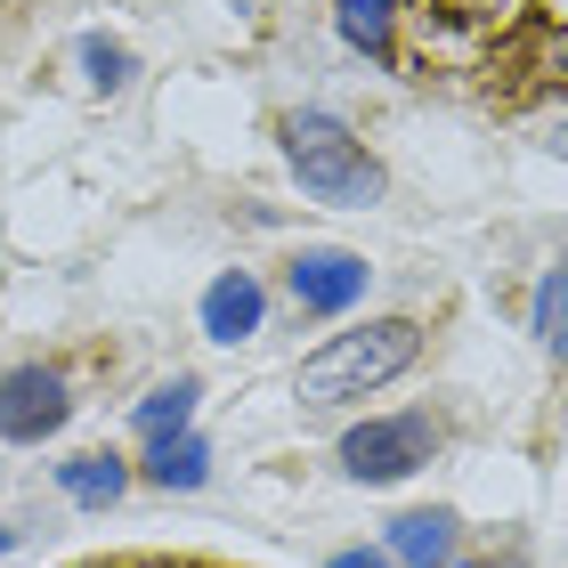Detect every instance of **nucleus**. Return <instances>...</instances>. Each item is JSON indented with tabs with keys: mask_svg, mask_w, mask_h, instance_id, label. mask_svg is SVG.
I'll list each match as a JSON object with an SVG mask.
<instances>
[{
	"mask_svg": "<svg viewBox=\"0 0 568 568\" xmlns=\"http://www.w3.org/2000/svg\"><path fill=\"white\" fill-rule=\"evenodd\" d=\"M423 349H430V325L406 317V308L349 317L342 333H325V342L293 366V398H301V415H357L366 398H382L390 382L415 374Z\"/></svg>",
	"mask_w": 568,
	"mask_h": 568,
	"instance_id": "nucleus-1",
	"label": "nucleus"
},
{
	"mask_svg": "<svg viewBox=\"0 0 568 568\" xmlns=\"http://www.w3.org/2000/svg\"><path fill=\"white\" fill-rule=\"evenodd\" d=\"M276 163L301 187V203H317V212H382L390 203V163L325 98H301V106L276 114Z\"/></svg>",
	"mask_w": 568,
	"mask_h": 568,
	"instance_id": "nucleus-2",
	"label": "nucleus"
},
{
	"mask_svg": "<svg viewBox=\"0 0 568 568\" xmlns=\"http://www.w3.org/2000/svg\"><path fill=\"white\" fill-rule=\"evenodd\" d=\"M438 455H447V423H438L430 406H382V415H349L342 438H333V471H342L349 487H374V496H390V487L423 479Z\"/></svg>",
	"mask_w": 568,
	"mask_h": 568,
	"instance_id": "nucleus-3",
	"label": "nucleus"
},
{
	"mask_svg": "<svg viewBox=\"0 0 568 568\" xmlns=\"http://www.w3.org/2000/svg\"><path fill=\"white\" fill-rule=\"evenodd\" d=\"M374 284H382V268H374L357 244L308 236V244L284 252V268H276V301L293 308L301 325H349V317H366Z\"/></svg>",
	"mask_w": 568,
	"mask_h": 568,
	"instance_id": "nucleus-4",
	"label": "nucleus"
},
{
	"mask_svg": "<svg viewBox=\"0 0 568 568\" xmlns=\"http://www.w3.org/2000/svg\"><path fill=\"white\" fill-rule=\"evenodd\" d=\"M73 415H82V390L58 357H24L0 374V447H49V438H65Z\"/></svg>",
	"mask_w": 568,
	"mask_h": 568,
	"instance_id": "nucleus-5",
	"label": "nucleus"
},
{
	"mask_svg": "<svg viewBox=\"0 0 568 568\" xmlns=\"http://www.w3.org/2000/svg\"><path fill=\"white\" fill-rule=\"evenodd\" d=\"M268 317H276V284L261 276V268H212V284L195 293V333L212 349H252L268 333Z\"/></svg>",
	"mask_w": 568,
	"mask_h": 568,
	"instance_id": "nucleus-6",
	"label": "nucleus"
},
{
	"mask_svg": "<svg viewBox=\"0 0 568 568\" xmlns=\"http://www.w3.org/2000/svg\"><path fill=\"white\" fill-rule=\"evenodd\" d=\"M406 9L415 0H325L333 49L366 73H406Z\"/></svg>",
	"mask_w": 568,
	"mask_h": 568,
	"instance_id": "nucleus-7",
	"label": "nucleus"
},
{
	"mask_svg": "<svg viewBox=\"0 0 568 568\" xmlns=\"http://www.w3.org/2000/svg\"><path fill=\"white\" fill-rule=\"evenodd\" d=\"M374 545L390 552V568H455L463 560V511L455 504H406L382 520Z\"/></svg>",
	"mask_w": 568,
	"mask_h": 568,
	"instance_id": "nucleus-8",
	"label": "nucleus"
},
{
	"mask_svg": "<svg viewBox=\"0 0 568 568\" xmlns=\"http://www.w3.org/2000/svg\"><path fill=\"white\" fill-rule=\"evenodd\" d=\"M139 487H154V496H203L212 487V438L195 430H163V438H139Z\"/></svg>",
	"mask_w": 568,
	"mask_h": 568,
	"instance_id": "nucleus-9",
	"label": "nucleus"
},
{
	"mask_svg": "<svg viewBox=\"0 0 568 568\" xmlns=\"http://www.w3.org/2000/svg\"><path fill=\"white\" fill-rule=\"evenodd\" d=\"M49 487H58L73 511H114L139 487V471H131V455H114V447H82V455L49 463Z\"/></svg>",
	"mask_w": 568,
	"mask_h": 568,
	"instance_id": "nucleus-10",
	"label": "nucleus"
},
{
	"mask_svg": "<svg viewBox=\"0 0 568 568\" xmlns=\"http://www.w3.org/2000/svg\"><path fill=\"white\" fill-rule=\"evenodd\" d=\"M195 415H203V374H187V366H171V374H154L146 390L131 398V438H163V430H195Z\"/></svg>",
	"mask_w": 568,
	"mask_h": 568,
	"instance_id": "nucleus-11",
	"label": "nucleus"
},
{
	"mask_svg": "<svg viewBox=\"0 0 568 568\" xmlns=\"http://www.w3.org/2000/svg\"><path fill=\"white\" fill-rule=\"evenodd\" d=\"M520 317H528V342H536V357H552V366H568V261L536 268L528 301H520Z\"/></svg>",
	"mask_w": 568,
	"mask_h": 568,
	"instance_id": "nucleus-12",
	"label": "nucleus"
},
{
	"mask_svg": "<svg viewBox=\"0 0 568 568\" xmlns=\"http://www.w3.org/2000/svg\"><path fill=\"white\" fill-rule=\"evenodd\" d=\"M73 73H82L90 98H131V82H139V49L122 41V33H82V41H73Z\"/></svg>",
	"mask_w": 568,
	"mask_h": 568,
	"instance_id": "nucleus-13",
	"label": "nucleus"
},
{
	"mask_svg": "<svg viewBox=\"0 0 568 568\" xmlns=\"http://www.w3.org/2000/svg\"><path fill=\"white\" fill-rule=\"evenodd\" d=\"M528 73H536V90H545V98H560V106H568V24H545V33H536Z\"/></svg>",
	"mask_w": 568,
	"mask_h": 568,
	"instance_id": "nucleus-14",
	"label": "nucleus"
},
{
	"mask_svg": "<svg viewBox=\"0 0 568 568\" xmlns=\"http://www.w3.org/2000/svg\"><path fill=\"white\" fill-rule=\"evenodd\" d=\"M325 568H390V552L382 545H342V552H325Z\"/></svg>",
	"mask_w": 568,
	"mask_h": 568,
	"instance_id": "nucleus-15",
	"label": "nucleus"
},
{
	"mask_svg": "<svg viewBox=\"0 0 568 568\" xmlns=\"http://www.w3.org/2000/svg\"><path fill=\"white\" fill-rule=\"evenodd\" d=\"M536 146H545V154H552V163L568 171V106H560V114L545 122V131H536Z\"/></svg>",
	"mask_w": 568,
	"mask_h": 568,
	"instance_id": "nucleus-16",
	"label": "nucleus"
},
{
	"mask_svg": "<svg viewBox=\"0 0 568 568\" xmlns=\"http://www.w3.org/2000/svg\"><path fill=\"white\" fill-rule=\"evenodd\" d=\"M17 545H24V528H17V520H0V560H9Z\"/></svg>",
	"mask_w": 568,
	"mask_h": 568,
	"instance_id": "nucleus-17",
	"label": "nucleus"
},
{
	"mask_svg": "<svg viewBox=\"0 0 568 568\" xmlns=\"http://www.w3.org/2000/svg\"><path fill=\"white\" fill-rule=\"evenodd\" d=\"M455 568H487V560H479V552H463V560H455Z\"/></svg>",
	"mask_w": 568,
	"mask_h": 568,
	"instance_id": "nucleus-18",
	"label": "nucleus"
}]
</instances>
